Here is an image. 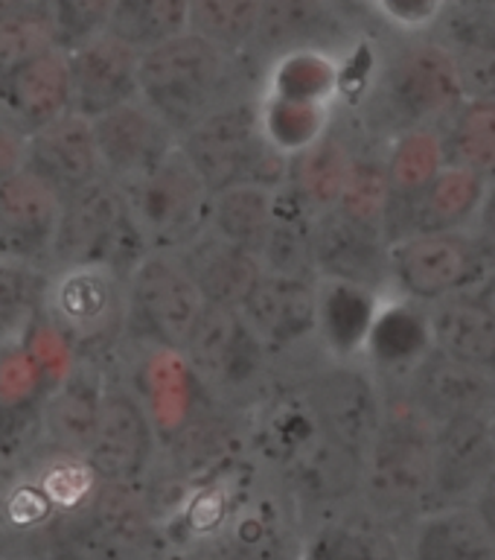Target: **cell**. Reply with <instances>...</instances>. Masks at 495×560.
Returning a JSON list of instances; mask_svg holds the SVG:
<instances>
[{
	"mask_svg": "<svg viewBox=\"0 0 495 560\" xmlns=\"http://www.w3.org/2000/svg\"><path fill=\"white\" fill-rule=\"evenodd\" d=\"M495 252L475 231H414L388 245V292L435 304L479 287Z\"/></svg>",
	"mask_w": 495,
	"mask_h": 560,
	"instance_id": "5b68a950",
	"label": "cell"
},
{
	"mask_svg": "<svg viewBox=\"0 0 495 560\" xmlns=\"http://www.w3.org/2000/svg\"><path fill=\"white\" fill-rule=\"evenodd\" d=\"M472 505L479 508V514L487 520V525L493 528V534H495V467L487 479H484V485H481L479 493H475Z\"/></svg>",
	"mask_w": 495,
	"mask_h": 560,
	"instance_id": "7dc6e473",
	"label": "cell"
},
{
	"mask_svg": "<svg viewBox=\"0 0 495 560\" xmlns=\"http://www.w3.org/2000/svg\"><path fill=\"white\" fill-rule=\"evenodd\" d=\"M428 350H432V332H428L426 306L385 292L370 336L365 341L362 362L379 380L382 376L402 380Z\"/></svg>",
	"mask_w": 495,
	"mask_h": 560,
	"instance_id": "d4e9b609",
	"label": "cell"
},
{
	"mask_svg": "<svg viewBox=\"0 0 495 560\" xmlns=\"http://www.w3.org/2000/svg\"><path fill=\"white\" fill-rule=\"evenodd\" d=\"M402 397L426 415L432 423L461 418H490L495 415V380L475 368L461 365L428 350L409 374L402 376Z\"/></svg>",
	"mask_w": 495,
	"mask_h": 560,
	"instance_id": "9a60e30c",
	"label": "cell"
},
{
	"mask_svg": "<svg viewBox=\"0 0 495 560\" xmlns=\"http://www.w3.org/2000/svg\"><path fill=\"white\" fill-rule=\"evenodd\" d=\"M432 348L495 380V315L472 292L428 304Z\"/></svg>",
	"mask_w": 495,
	"mask_h": 560,
	"instance_id": "83f0119b",
	"label": "cell"
},
{
	"mask_svg": "<svg viewBox=\"0 0 495 560\" xmlns=\"http://www.w3.org/2000/svg\"><path fill=\"white\" fill-rule=\"evenodd\" d=\"M490 423H493V432H495V415H493V420H490Z\"/></svg>",
	"mask_w": 495,
	"mask_h": 560,
	"instance_id": "f5cc1de1",
	"label": "cell"
},
{
	"mask_svg": "<svg viewBox=\"0 0 495 560\" xmlns=\"http://www.w3.org/2000/svg\"><path fill=\"white\" fill-rule=\"evenodd\" d=\"M47 392L42 365L30 357L24 341L0 348V450L7 458L30 427L42 423Z\"/></svg>",
	"mask_w": 495,
	"mask_h": 560,
	"instance_id": "f546056e",
	"label": "cell"
},
{
	"mask_svg": "<svg viewBox=\"0 0 495 560\" xmlns=\"http://www.w3.org/2000/svg\"><path fill=\"white\" fill-rule=\"evenodd\" d=\"M24 149H26V135L15 129L12 122L0 114V178L17 173L24 166Z\"/></svg>",
	"mask_w": 495,
	"mask_h": 560,
	"instance_id": "f6af8a7d",
	"label": "cell"
},
{
	"mask_svg": "<svg viewBox=\"0 0 495 560\" xmlns=\"http://www.w3.org/2000/svg\"><path fill=\"white\" fill-rule=\"evenodd\" d=\"M257 120L262 138L278 149L280 155H297L315 140L332 129L335 108L332 105L300 103V100H280V96L257 94Z\"/></svg>",
	"mask_w": 495,
	"mask_h": 560,
	"instance_id": "8d00e7d4",
	"label": "cell"
},
{
	"mask_svg": "<svg viewBox=\"0 0 495 560\" xmlns=\"http://www.w3.org/2000/svg\"><path fill=\"white\" fill-rule=\"evenodd\" d=\"M487 182L458 164H446L414 196L391 199L385 234L397 240L414 231H470L479 217Z\"/></svg>",
	"mask_w": 495,
	"mask_h": 560,
	"instance_id": "ac0fdd59",
	"label": "cell"
},
{
	"mask_svg": "<svg viewBox=\"0 0 495 560\" xmlns=\"http://www.w3.org/2000/svg\"><path fill=\"white\" fill-rule=\"evenodd\" d=\"M266 0H190V33L243 59L251 50Z\"/></svg>",
	"mask_w": 495,
	"mask_h": 560,
	"instance_id": "f35d334b",
	"label": "cell"
},
{
	"mask_svg": "<svg viewBox=\"0 0 495 560\" xmlns=\"http://www.w3.org/2000/svg\"><path fill=\"white\" fill-rule=\"evenodd\" d=\"M24 170L42 178L61 201L105 178L96 155L94 126L68 112L26 135Z\"/></svg>",
	"mask_w": 495,
	"mask_h": 560,
	"instance_id": "e0dca14e",
	"label": "cell"
},
{
	"mask_svg": "<svg viewBox=\"0 0 495 560\" xmlns=\"http://www.w3.org/2000/svg\"><path fill=\"white\" fill-rule=\"evenodd\" d=\"M239 59L196 33H181L140 52L138 96L178 135L236 100Z\"/></svg>",
	"mask_w": 495,
	"mask_h": 560,
	"instance_id": "7a4b0ae2",
	"label": "cell"
},
{
	"mask_svg": "<svg viewBox=\"0 0 495 560\" xmlns=\"http://www.w3.org/2000/svg\"><path fill=\"white\" fill-rule=\"evenodd\" d=\"M146 254V240L114 182L99 178L76 196L61 201L50 269L76 266V262H103L120 275H129Z\"/></svg>",
	"mask_w": 495,
	"mask_h": 560,
	"instance_id": "8992f818",
	"label": "cell"
},
{
	"mask_svg": "<svg viewBox=\"0 0 495 560\" xmlns=\"http://www.w3.org/2000/svg\"><path fill=\"white\" fill-rule=\"evenodd\" d=\"M3 470H7V455L0 450V499H3V490H7V481H3Z\"/></svg>",
	"mask_w": 495,
	"mask_h": 560,
	"instance_id": "f907efd6",
	"label": "cell"
},
{
	"mask_svg": "<svg viewBox=\"0 0 495 560\" xmlns=\"http://www.w3.org/2000/svg\"><path fill=\"white\" fill-rule=\"evenodd\" d=\"M315 280L266 269L254 280L251 292L239 304V315L266 350L292 348L315 336Z\"/></svg>",
	"mask_w": 495,
	"mask_h": 560,
	"instance_id": "44dd1931",
	"label": "cell"
},
{
	"mask_svg": "<svg viewBox=\"0 0 495 560\" xmlns=\"http://www.w3.org/2000/svg\"><path fill=\"white\" fill-rule=\"evenodd\" d=\"M260 94L300 103L339 105L341 100V59L339 52L300 47L274 56L262 79Z\"/></svg>",
	"mask_w": 495,
	"mask_h": 560,
	"instance_id": "d6a6232c",
	"label": "cell"
},
{
	"mask_svg": "<svg viewBox=\"0 0 495 560\" xmlns=\"http://www.w3.org/2000/svg\"><path fill=\"white\" fill-rule=\"evenodd\" d=\"M472 231L495 252V182L487 184V192H484V201H481V210L479 217H475Z\"/></svg>",
	"mask_w": 495,
	"mask_h": 560,
	"instance_id": "bcb514c9",
	"label": "cell"
},
{
	"mask_svg": "<svg viewBox=\"0 0 495 560\" xmlns=\"http://www.w3.org/2000/svg\"><path fill=\"white\" fill-rule=\"evenodd\" d=\"M388 394L365 362H330L309 385V415L332 444L365 458L382 427Z\"/></svg>",
	"mask_w": 495,
	"mask_h": 560,
	"instance_id": "30bf717a",
	"label": "cell"
},
{
	"mask_svg": "<svg viewBox=\"0 0 495 560\" xmlns=\"http://www.w3.org/2000/svg\"><path fill=\"white\" fill-rule=\"evenodd\" d=\"M38 315L70 348H99L126 330V275L103 262L50 269Z\"/></svg>",
	"mask_w": 495,
	"mask_h": 560,
	"instance_id": "52a82bcc",
	"label": "cell"
},
{
	"mask_svg": "<svg viewBox=\"0 0 495 560\" xmlns=\"http://www.w3.org/2000/svg\"><path fill=\"white\" fill-rule=\"evenodd\" d=\"M152 455V420L146 406L122 385H105L94 438L82 462L99 481L134 485Z\"/></svg>",
	"mask_w": 495,
	"mask_h": 560,
	"instance_id": "4fadbf2b",
	"label": "cell"
},
{
	"mask_svg": "<svg viewBox=\"0 0 495 560\" xmlns=\"http://www.w3.org/2000/svg\"><path fill=\"white\" fill-rule=\"evenodd\" d=\"M388 234L344 217L335 208L313 219L315 278H335L388 292Z\"/></svg>",
	"mask_w": 495,
	"mask_h": 560,
	"instance_id": "2e32d148",
	"label": "cell"
},
{
	"mask_svg": "<svg viewBox=\"0 0 495 560\" xmlns=\"http://www.w3.org/2000/svg\"><path fill=\"white\" fill-rule=\"evenodd\" d=\"M493 467L495 432L490 418H461L437 423L432 508L470 505Z\"/></svg>",
	"mask_w": 495,
	"mask_h": 560,
	"instance_id": "ffe728a7",
	"label": "cell"
},
{
	"mask_svg": "<svg viewBox=\"0 0 495 560\" xmlns=\"http://www.w3.org/2000/svg\"><path fill=\"white\" fill-rule=\"evenodd\" d=\"M382 161L393 199L420 192L446 166L440 126H414L391 135Z\"/></svg>",
	"mask_w": 495,
	"mask_h": 560,
	"instance_id": "d590c367",
	"label": "cell"
},
{
	"mask_svg": "<svg viewBox=\"0 0 495 560\" xmlns=\"http://www.w3.org/2000/svg\"><path fill=\"white\" fill-rule=\"evenodd\" d=\"M181 353L210 388L243 392L260 376L269 350L254 336L239 310L204 306Z\"/></svg>",
	"mask_w": 495,
	"mask_h": 560,
	"instance_id": "7c38bea8",
	"label": "cell"
},
{
	"mask_svg": "<svg viewBox=\"0 0 495 560\" xmlns=\"http://www.w3.org/2000/svg\"><path fill=\"white\" fill-rule=\"evenodd\" d=\"M370 7L382 15L385 24H391L402 35H417L435 30L446 0H370Z\"/></svg>",
	"mask_w": 495,
	"mask_h": 560,
	"instance_id": "ee69618b",
	"label": "cell"
},
{
	"mask_svg": "<svg viewBox=\"0 0 495 560\" xmlns=\"http://www.w3.org/2000/svg\"><path fill=\"white\" fill-rule=\"evenodd\" d=\"M61 199L30 170L0 178V260L50 269Z\"/></svg>",
	"mask_w": 495,
	"mask_h": 560,
	"instance_id": "5bb4252c",
	"label": "cell"
},
{
	"mask_svg": "<svg viewBox=\"0 0 495 560\" xmlns=\"http://www.w3.org/2000/svg\"><path fill=\"white\" fill-rule=\"evenodd\" d=\"M35 0H0V18L12 15V12H17V9H26L33 7Z\"/></svg>",
	"mask_w": 495,
	"mask_h": 560,
	"instance_id": "681fc988",
	"label": "cell"
},
{
	"mask_svg": "<svg viewBox=\"0 0 495 560\" xmlns=\"http://www.w3.org/2000/svg\"><path fill=\"white\" fill-rule=\"evenodd\" d=\"M455 52L435 33L402 35L370 79V105L391 135L414 126H444L463 103Z\"/></svg>",
	"mask_w": 495,
	"mask_h": 560,
	"instance_id": "3957f363",
	"label": "cell"
},
{
	"mask_svg": "<svg viewBox=\"0 0 495 560\" xmlns=\"http://www.w3.org/2000/svg\"><path fill=\"white\" fill-rule=\"evenodd\" d=\"M91 126L103 175L117 187L152 173L178 149V135L140 96L105 112Z\"/></svg>",
	"mask_w": 495,
	"mask_h": 560,
	"instance_id": "8fae6325",
	"label": "cell"
},
{
	"mask_svg": "<svg viewBox=\"0 0 495 560\" xmlns=\"http://www.w3.org/2000/svg\"><path fill=\"white\" fill-rule=\"evenodd\" d=\"M204 306L199 287L175 252H149L126 275V330L157 348L181 353Z\"/></svg>",
	"mask_w": 495,
	"mask_h": 560,
	"instance_id": "9c48e42d",
	"label": "cell"
},
{
	"mask_svg": "<svg viewBox=\"0 0 495 560\" xmlns=\"http://www.w3.org/2000/svg\"><path fill=\"white\" fill-rule=\"evenodd\" d=\"M304 560H405V546L393 525L370 511L356 516H332L309 537Z\"/></svg>",
	"mask_w": 495,
	"mask_h": 560,
	"instance_id": "836d02e7",
	"label": "cell"
},
{
	"mask_svg": "<svg viewBox=\"0 0 495 560\" xmlns=\"http://www.w3.org/2000/svg\"><path fill=\"white\" fill-rule=\"evenodd\" d=\"M47 47H52L50 30L35 3L0 18V73H7L9 68H15Z\"/></svg>",
	"mask_w": 495,
	"mask_h": 560,
	"instance_id": "7bdbcfd3",
	"label": "cell"
},
{
	"mask_svg": "<svg viewBox=\"0 0 495 560\" xmlns=\"http://www.w3.org/2000/svg\"><path fill=\"white\" fill-rule=\"evenodd\" d=\"M103 392L105 385L99 383V374L85 365L73 368L68 376L50 385V392L44 397L42 429L61 455L85 458L87 444L94 438Z\"/></svg>",
	"mask_w": 495,
	"mask_h": 560,
	"instance_id": "f1b7e54d",
	"label": "cell"
},
{
	"mask_svg": "<svg viewBox=\"0 0 495 560\" xmlns=\"http://www.w3.org/2000/svg\"><path fill=\"white\" fill-rule=\"evenodd\" d=\"M353 158H356V149L350 147L347 138H341L332 126L327 135L315 140L313 147L288 158V175L283 190L292 192L309 213H323V210L335 208Z\"/></svg>",
	"mask_w": 495,
	"mask_h": 560,
	"instance_id": "4dcf8cb0",
	"label": "cell"
},
{
	"mask_svg": "<svg viewBox=\"0 0 495 560\" xmlns=\"http://www.w3.org/2000/svg\"><path fill=\"white\" fill-rule=\"evenodd\" d=\"M68 112V52L59 47H47L0 73V114L24 135Z\"/></svg>",
	"mask_w": 495,
	"mask_h": 560,
	"instance_id": "7402d4cb",
	"label": "cell"
},
{
	"mask_svg": "<svg viewBox=\"0 0 495 560\" xmlns=\"http://www.w3.org/2000/svg\"><path fill=\"white\" fill-rule=\"evenodd\" d=\"M391 184H388V173H385L382 155H365L356 152L353 164H350L347 182L341 190L335 210L344 217L365 222V225H376L385 231V217L391 208Z\"/></svg>",
	"mask_w": 495,
	"mask_h": 560,
	"instance_id": "60d3db41",
	"label": "cell"
},
{
	"mask_svg": "<svg viewBox=\"0 0 495 560\" xmlns=\"http://www.w3.org/2000/svg\"><path fill=\"white\" fill-rule=\"evenodd\" d=\"M446 164H458L495 182V103L463 100L440 126Z\"/></svg>",
	"mask_w": 495,
	"mask_h": 560,
	"instance_id": "e575fe53",
	"label": "cell"
},
{
	"mask_svg": "<svg viewBox=\"0 0 495 560\" xmlns=\"http://www.w3.org/2000/svg\"><path fill=\"white\" fill-rule=\"evenodd\" d=\"M175 254L181 257L208 306L239 310L245 295L251 292L254 280L260 278L262 271L260 260L251 252L219 236L213 228L201 231L196 240H190Z\"/></svg>",
	"mask_w": 495,
	"mask_h": 560,
	"instance_id": "4316f807",
	"label": "cell"
},
{
	"mask_svg": "<svg viewBox=\"0 0 495 560\" xmlns=\"http://www.w3.org/2000/svg\"><path fill=\"white\" fill-rule=\"evenodd\" d=\"M210 192L234 184L286 187L288 158L262 138L254 96H236L178 140Z\"/></svg>",
	"mask_w": 495,
	"mask_h": 560,
	"instance_id": "277c9868",
	"label": "cell"
},
{
	"mask_svg": "<svg viewBox=\"0 0 495 560\" xmlns=\"http://www.w3.org/2000/svg\"><path fill=\"white\" fill-rule=\"evenodd\" d=\"M344 38L339 0H266L251 50L269 52V59L300 47L339 52Z\"/></svg>",
	"mask_w": 495,
	"mask_h": 560,
	"instance_id": "cb8c5ba5",
	"label": "cell"
},
{
	"mask_svg": "<svg viewBox=\"0 0 495 560\" xmlns=\"http://www.w3.org/2000/svg\"><path fill=\"white\" fill-rule=\"evenodd\" d=\"M138 61L140 52L111 33L70 50V112L96 120L117 105L138 100Z\"/></svg>",
	"mask_w": 495,
	"mask_h": 560,
	"instance_id": "d6986e66",
	"label": "cell"
},
{
	"mask_svg": "<svg viewBox=\"0 0 495 560\" xmlns=\"http://www.w3.org/2000/svg\"><path fill=\"white\" fill-rule=\"evenodd\" d=\"M402 546L405 560H495V534L472 502L420 514Z\"/></svg>",
	"mask_w": 495,
	"mask_h": 560,
	"instance_id": "484cf974",
	"label": "cell"
},
{
	"mask_svg": "<svg viewBox=\"0 0 495 560\" xmlns=\"http://www.w3.org/2000/svg\"><path fill=\"white\" fill-rule=\"evenodd\" d=\"M0 560H9V555H7V537H3V534H0Z\"/></svg>",
	"mask_w": 495,
	"mask_h": 560,
	"instance_id": "816d5d0a",
	"label": "cell"
},
{
	"mask_svg": "<svg viewBox=\"0 0 495 560\" xmlns=\"http://www.w3.org/2000/svg\"><path fill=\"white\" fill-rule=\"evenodd\" d=\"M44 269L0 260V348L21 345L42 310Z\"/></svg>",
	"mask_w": 495,
	"mask_h": 560,
	"instance_id": "ab89813d",
	"label": "cell"
},
{
	"mask_svg": "<svg viewBox=\"0 0 495 560\" xmlns=\"http://www.w3.org/2000/svg\"><path fill=\"white\" fill-rule=\"evenodd\" d=\"M120 192L149 252H181L201 231H208L213 192L181 149L138 182L122 184Z\"/></svg>",
	"mask_w": 495,
	"mask_h": 560,
	"instance_id": "ba28073f",
	"label": "cell"
},
{
	"mask_svg": "<svg viewBox=\"0 0 495 560\" xmlns=\"http://www.w3.org/2000/svg\"><path fill=\"white\" fill-rule=\"evenodd\" d=\"M52 47L70 52L103 35L111 21L114 0H35Z\"/></svg>",
	"mask_w": 495,
	"mask_h": 560,
	"instance_id": "b9f144b4",
	"label": "cell"
},
{
	"mask_svg": "<svg viewBox=\"0 0 495 560\" xmlns=\"http://www.w3.org/2000/svg\"><path fill=\"white\" fill-rule=\"evenodd\" d=\"M435 423L402 394L388 397L382 427L362 458L358 493L385 523H414L432 508Z\"/></svg>",
	"mask_w": 495,
	"mask_h": 560,
	"instance_id": "6da1fadb",
	"label": "cell"
},
{
	"mask_svg": "<svg viewBox=\"0 0 495 560\" xmlns=\"http://www.w3.org/2000/svg\"><path fill=\"white\" fill-rule=\"evenodd\" d=\"M280 190L266 184H234L213 192L210 199V225L219 236L251 252L260 260V252L271 234L278 217Z\"/></svg>",
	"mask_w": 495,
	"mask_h": 560,
	"instance_id": "1f68e13d",
	"label": "cell"
},
{
	"mask_svg": "<svg viewBox=\"0 0 495 560\" xmlns=\"http://www.w3.org/2000/svg\"><path fill=\"white\" fill-rule=\"evenodd\" d=\"M385 292L350 280H315V339L330 362H362Z\"/></svg>",
	"mask_w": 495,
	"mask_h": 560,
	"instance_id": "603a6c76",
	"label": "cell"
},
{
	"mask_svg": "<svg viewBox=\"0 0 495 560\" xmlns=\"http://www.w3.org/2000/svg\"><path fill=\"white\" fill-rule=\"evenodd\" d=\"M190 30V0H114L108 30L131 50L146 52Z\"/></svg>",
	"mask_w": 495,
	"mask_h": 560,
	"instance_id": "74e56055",
	"label": "cell"
},
{
	"mask_svg": "<svg viewBox=\"0 0 495 560\" xmlns=\"http://www.w3.org/2000/svg\"><path fill=\"white\" fill-rule=\"evenodd\" d=\"M472 295L479 298L481 304L487 306L490 313L495 315V266L487 271V275H484V280H481L479 287L472 289Z\"/></svg>",
	"mask_w": 495,
	"mask_h": 560,
	"instance_id": "c3c4849f",
	"label": "cell"
}]
</instances>
